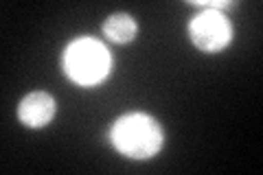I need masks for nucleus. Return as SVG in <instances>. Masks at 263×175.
Here are the masks:
<instances>
[{"label": "nucleus", "instance_id": "39448f33", "mask_svg": "<svg viewBox=\"0 0 263 175\" xmlns=\"http://www.w3.org/2000/svg\"><path fill=\"white\" fill-rule=\"evenodd\" d=\"M103 33H105V37L117 42V44H127V42H132L136 37L138 27H136V20L132 18V15L114 13L103 22Z\"/></svg>", "mask_w": 263, "mask_h": 175}, {"label": "nucleus", "instance_id": "20e7f679", "mask_svg": "<svg viewBox=\"0 0 263 175\" xmlns=\"http://www.w3.org/2000/svg\"><path fill=\"white\" fill-rule=\"evenodd\" d=\"M18 116L27 127H44L55 116V99L48 92H31L20 101Z\"/></svg>", "mask_w": 263, "mask_h": 175}, {"label": "nucleus", "instance_id": "f03ea898", "mask_svg": "<svg viewBox=\"0 0 263 175\" xmlns=\"http://www.w3.org/2000/svg\"><path fill=\"white\" fill-rule=\"evenodd\" d=\"M112 57L101 42L92 37H79L66 48L64 70L79 86H97L110 72Z\"/></svg>", "mask_w": 263, "mask_h": 175}, {"label": "nucleus", "instance_id": "f257e3e1", "mask_svg": "<svg viewBox=\"0 0 263 175\" xmlns=\"http://www.w3.org/2000/svg\"><path fill=\"white\" fill-rule=\"evenodd\" d=\"M110 140L119 151L132 160H147L154 158L162 147V129L152 116L134 112L125 114L114 123Z\"/></svg>", "mask_w": 263, "mask_h": 175}, {"label": "nucleus", "instance_id": "7ed1b4c3", "mask_svg": "<svg viewBox=\"0 0 263 175\" xmlns=\"http://www.w3.org/2000/svg\"><path fill=\"white\" fill-rule=\"evenodd\" d=\"M189 35H191L193 44L200 51L217 53L233 37V27H230L228 18L219 9L206 7L204 11L193 15V20L189 22Z\"/></svg>", "mask_w": 263, "mask_h": 175}]
</instances>
